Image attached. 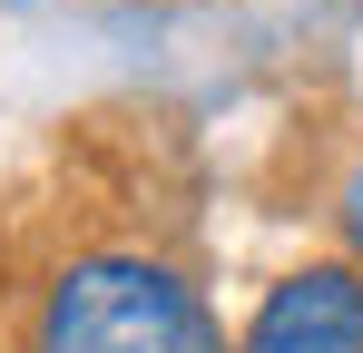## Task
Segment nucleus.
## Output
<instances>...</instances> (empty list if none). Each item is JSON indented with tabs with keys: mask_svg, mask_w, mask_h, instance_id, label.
<instances>
[{
	"mask_svg": "<svg viewBox=\"0 0 363 353\" xmlns=\"http://www.w3.org/2000/svg\"><path fill=\"white\" fill-rule=\"evenodd\" d=\"M30 353H226L206 304L147 255H89L40 294Z\"/></svg>",
	"mask_w": 363,
	"mask_h": 353,
	"instance_id": "1",
	"label": "nucleus"
},
{
	"mask_svg": "<svg viewBox=\"0 0 363 353\" xmlns=\"http://www.w3.org/2000/svg\"><path fill=\"white\" fill-rule=\"evenodd\" d=\"M236 353H363V265H304L255 304Z\"/></svg>",
	"mask_w": 363,
	"mask_h": 353,
	"instance_id": "2",
	"label": "nucleus"
},
{
	"mask_svg": "<svg viewBox=\"0 0 363 353\" xmlns=\"http://www.w3.org/2000/svg\"><path fill=\"white\" fill-rule=\"evenodd\" d=\"M334 216H344V235H354V245H363V167L344 176V206H334Z\"/></svg>",
	"mask_w": 363,
	"mask_h": 353,
	"instance_id": "3",
	"label": "nucleus"
}]
</instances>
